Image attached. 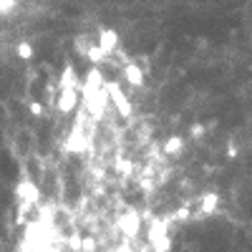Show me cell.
<instances>
[{
    "mask_svg": "<svg viewBox=\"0 0 252 252\" xmlns=\"http://www.w3.org/2000/svg\"><path fill=\"white\" fill-rule=\"evenodd\" d=\"M18 3H20V0H0V15H10L15 8H18Z\"/></svg>",
    "mask_w": 252,
    "mask_h": 252,
    "instance_id": "15",
    "label": "cell"
},
{
    "mask_svg": "<svg viewBox=\"0 0 252 252\" xmlns=\"http://www.w3.org/2000/svg\"><path fill=\"white\" fill-rule=\"evenodd\" d=\"M116 172L124 174V177H129V174L134 172V164H131L129 159H124V157H116Z\"/></svg>",
    "mask_w": 252,
    "mask_h": 252,
    "instance_id": "12",
    "label": "cell"
},
{
    "mask_svg": "<svg viewBox=\"0 0 252 252\" xmlns=\"http://www.w3.org/2000/svg\"><path fill=\"white\" fill-rule=\"evenodd\" d=\"M61 86H71V89H78V76L71 66H66V71H63L61 76Z\"/></svg>",
    "mask_w": 252,
    "mask_h": 252,
    "instance_id": "11",
    "label": "cell"
},
{
    "mask_svg": "<svg viewBox=\"0 0 252 252\" xmlns=\"http://www.w3.org/2000/svg\"><path fill=\"white\" fill-rule=\"evenodd\" d=\"M76 103H78V94H76V89H71V86H61V94H58V111L61 114H71L73 109H76Z\"/></svg>",
    "mask_w": 252,
    "mask_h": 252,
    "instance_id": "4",
    "label": "cell"
},
{
    "mask_svg": "<svg viewBox=\"0 0 252 252\" xmlns=\"http://www.w3.org/2000/svg\"><path fill=\"white\" fill-rule=\"evenodd\" d=\"M15 194H18L20 202H28V204H38V199H40L38 187H35L31 179H20V182L15 184Z\"/></svg>",
    "mask_w": 252,
    "mask_h": 252,
    "instance_id": "3",
    "label": "cell"
},
{
    "mask_svg": "<svg viewBox=\"0 0 252 252\" xmlns=\"http://www.w3.org/2000/svg\"><path fill=\"white\" fill-rule=\"evenodd\" d=\"M15 53H18V58L31 61V58H33V46H31V43H26V40H20V43L15 46Z\"/></svg>",
    "mask_w": 252,
    "mask_h": 252,
    "instance_id": "13",
    "label": "cell"
},
{
    "mask_svg": "<svg viewBox=\"0 0 252 252\" xmlns=\"http://www.w3.org/2000/svg\"><path fill=\"white\" fill-rule=\"evenodd\" d=\"M149 242H152L154 252H169V250H172V240H169V235H166V227H164V222L154 220V224H152V232H149Z\"/></svg>",
    "mask_w": 252,
    "mask_h": 252,
    "instance_id": "2",
    "label": "cell"
},
{
    "mask_svg": "<svg viewBox=\"0 0 252 252\" xmlns=\"http://www.w3.org/2000/svg\"><path fill=\"white\" fill-rule=\"evenodd\" d=\"M237 154H240V146H237V141H235V139H229V141H227V157H229V159H235Z\"/></svg>",
    "mask_w": 252,
    "mask_h": 252,
    "instance_id": "17",
    "label": "cell"
},
{
    "mask_svg": "<svg viewBox=\"0 0 252 252\" xmlns=\"http://www.w3.org/2000/svg\"><path fill=\"white\" fill-rule=\"evenodd\" d=\"M161 152H164L166 157H179V154L184 152V139H182L179 134H172L169 139L164 141V146H161Z\"/></svg>",
    "mask_w": 252,
    "mask_h": 252,
    "instance_id": "7",
    "label": "cell"
},
{
    "mask_svg": "<svg viewBox=\"0 0 252 252\" xmlns=\"http://www.w3.org/2000/svg\"><path fill=\"white\" fill-rule=\"evenodd\" d=\"M121 232L124 235H129V237H134L136 232H139V215L136 212H126V215H121Z\"/></svg>",
    "mask_w": 252,
    "mask_h": 252,
    "instance_id": "8",
    "label": "cell"
},
{
    "mask_svg": "<svg viewBox=\"0 0 252 252\" xmlns=\"http://www.w3.org/2000/svg\"><path fill=\"white\" fill-rule=\"evenodd\" d=\"M103 89H106V96H111L114 106L119 109V114H121L124 119H129V116L134 114V106H131L129 96H126V94L121 91V86H119L116 81H111V83H103Z\"/></svg>",
    "mask_w": 252,
    "mask_h": 252,
    "instance_id": "1",
    "label": "cell"
},
{
    "mask_svg": "<svg viewBox=\"0 0 252 252\" xmlns=\"http://www.w3.org/2000/svg\"><path fill=\"white\" fill-rule=\"evenodd\" d=\"M189 217H192V215H189V207H182V209H177V220H179V222H187Z\"/></svg>",
    "mask_w": 252,
    "mask_h": 252,
    "instance_id": "20",
    "label": "cell"
},
{
    "mask_svg": "<svg viewBox=\"0 0 252 252\" xmlns=\"http://www.w3.org/2000/svg\"><path fill=\"white\" fill-rule=\"evenodd\" d=\"M96 240L94 237H81V242H78V252H96Z\"/></svg>",
    "mask_w": 252,
    "mask_h": 252,
    "instance_id": "14",
    "label": "cell"
},
{
    "mask_svg": "<svg viewBox=\"0 0 252 252\" xmlns=\"http://www.w3.org/2000/svg\"><path fill=\"white\" fill-rule=\"evenodd\" d=\"M98 46L106 51V56L114 53V51L119 48V33L111 31V28H101V31H98Z\"/></svg>",
    "mask_w": 252,
    "mask_h": 252,
    "instance_id": "5",
    "label": "cell"
},
{
    "mask_svg": "<svg viewBox=\"0 0 252 252\" xmlns=\"http://www.w3.org/2000/svg\"><path fill=\"white\" fill-rule=\"evenodd\" d=\"M86 58L94 63V66H101V63H106V58H109V56H106V51H103L98 43H94V46H89V48H86Z\"/></svg>",
    "mask_w": 252,
    "mask_h": 252,
    "instance_id": "10",
    "label": "cell"
},
{
    "mask_svg": "<svg viewBox=\"0 0 252 252\" xmlns=\"http://www.w3.org/2000/svg\"><path fill=\"white\" fill-rule=\"evenodd\" d=\"M86 48H89V43H86V35L76 38V51H78L81 56H86Z\"/></svg>",
    "mask_w": 252,
    "mask_h": 252,
    "instance_id": "18",
    "label": "cell"
},
{
    "mask_svg": "<svg viewBox=\"0 0 252 252\" xmlns=\"http://www.w3.org/2000/svg\"><path fill=\"white\" fill-rule=\"evenodd\" d=\"M31 114L33 116H43L46 114V106H43V103H38V101H33L31 103Z\"/></svg>",
    "mask_w": 252,
    "mask_h": 252,
    "instance_id": "19",
    "label": "cell"
},
{
    "mask_svg": "<svg viewBox=\"0 0 252 252\" xmlns=\"http://www.w3.org/2000/svg\"><path fill=\"white\" fill-rule=\"evenodd\" d=\"M141 189H146V192H152V189H154V182H149V179H141Z\"/></svg>",
    "mask_w": 252,
    "mask_h": 252,
    "instance_id": "21",
    "label": "cell"
},
{
    "mask_svg": "<svg viewBox=\"0 0 252 252\" xmlns=\"http://www.w3.org/2000/svg\"><path fill=\"white\" fill-rule=\"evenodd\" d=\"M121 73H124V78L129 81L134 89H141V86H144V81H146V73H144V71L136 66V63H126Z\"/></svg>",
    "mask_w": 252,
    "mask_h": 252,
    "instance_id": "6",
    "label": "cell"
},
{
    "mask_svg": "<svg viewBox=\"0 0 252 252\" xmlns=\"http://www.w3.org/2000/svg\"><path fill=\"white\" fill-rule=\"evenodd\" d=\"M217 204H220V194L217 192H207L204 197H202V209L199 212L207 217V215H215L217 212Z\"/></svg>",
    "mask_w": 252,
    "mask_h": 252,
    "instance_id": "9",
    "label": "cell"
},
{
    "mask_svg": "<svg viewBox=\"0 0 252 252\" xmlns=\"http://www.w3.org/2000/svg\"><path fill=\"white\" fill-rule=\"evenodd\" d=\"M207 131V126L204 124H192V129H189V134H192V139H202Z\"/></svg>",
    "mask_w": 252,
    "mask_h": 252,
    "instance_id": "16",
    "label": "cell"
}]
</instances>
